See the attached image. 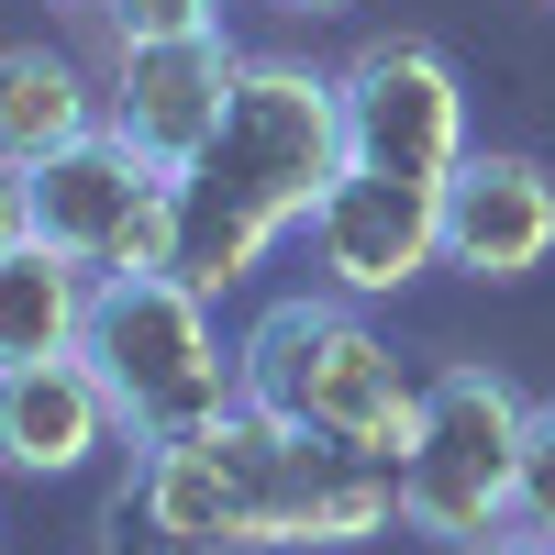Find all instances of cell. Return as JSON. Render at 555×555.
<instances>
[{
  "label": "cell",
  "mask_w": 555,
  "mask_h": 555,
  "mask_svg": "<svg viewBox=\"0 0 555 555\" xmlns=\"http://www.w3.org/2000/svg\"><path fill=\"white\" fill-rule=\"evenodd\" d=\"M101 444H122V423L89 356H44L0 378V478H78Z\"/></svg>",
  "instance_id": "8fae6325"
},
{
  "label": "cell",
  "mask_w": 555,
  "mask_h": 555,
  "mask_svg": "<svg viewBox=\"0 0 555 555\" xmlns=\"http://www.w3.org/2000/svg\"><path fill=\"white\" fill-rule=\"evenodd\" d=\"M78 356L101 366L122 444H145V455L178 444V434H201L211 411L245 400V356L222 345L211 289H190L178 267L101 278V289H89V334H78Z\"/></svg>",
  "instance_id": "277c9868"
},
{
  "label": "cell",
  "mask_w": 555,
  "mask_h": 555,
  "mask_svg": "<svg viewBox=\"0 0 555 555\" xmlns=\"http://www.w3.org/2000/svg\"><path fill=\"white\" fill-rule=\"evenodd\" d=\"M78 133H101V89L78 78V56H56V44H0V156L44 167V156H67Z\"/></svg>",
  "instance_id": "7c38bea8"
},
{
  "label": "cell",
  "mask_w": 555,
  "mask_h": 555,
  "mask_svg": "<svg viewBox=\"0 0 555 555\" xmlns=\"http://www.w3.org/2000/svg\"><path fill=\"white\" fill-rule=\"evenodd\" d=\"M89 289H101V278H78L56 245H12L0 256V378H12V366H44V356H78Z\"/></svg>",
  "instance_id": "4fadbf2b"
},
{
  "label": "cell",
  "mask_w": 555,
  "mask_h": 555,
  "mask_svg": "<svg viewBox=\"0 0 555 555\" xmlns=\"http://www.w3.org/2000/svg\"><path fill=\"white\" fill-rule=\"evenodd\" d=\"M512 533L555 544V400H533V423H522V478H512Z\"/></svg>",
  "instance_id": "5bb4252c"
},
{
  "label": "cell",
  "mask_w": 555,
  "mask_h": 555,
  "mask_svg": "<svg viewBox=\"0 0 555 555\" xmlns=\"http://www.w3.org/2000/svg\"><path fill=\"white\" fill-rule=\"evenodd\" d=\"M234 356H245V400L278 411V423H300V434H322V444H356V455H389V467H400L411 423H423V378H411V356L345 289L267 300Z\"/></svg>",
  "instance_id": "3957f363"
},
{
  "label": "cell",
  "mask_w": 555,
  "mask_h": 555,
  "mask_svg": "<svg viewBox=\"0 0 555 555\" xmlns=\"http://www.w3.org/2000/svg\"><path fill=\"white\" fill-rule=\"evenodd\" d=\"M522 423L533 400L500 378V366L455 356L423 378V423L400 444V522L444 544V555H478L512 533V478H522Z\"/></svg>",
  "instance_id": "5b68a950"
},
{
  "label": "cell",
  "mask_w": 555,
  "mask_h": 555,
  "mask_svg": "<svg viewBox=\"0 0 555 555\" xmlns=\"http://www.w3.org/2000/svg\"><path fill=\"white\" fill-rule=\"evenodd\" d=\"M555 256V167L512 145H467L444 178V267L467 278H533Z\"/></svg>",
  "instance_id": "30bf717a"
},
{
  "label": "cell",
  "mask_w": 555,
  "mask_h": 555,
  "mask_svg": "<svg viewBox=\"0 0 555 555\" xmlns=\"http://www.w3.org/2000/svg\"><path fill=\"white\" fill-rule=\"evenodd\" d=\"M334 178H345L334 67L245 56L234 89H222L211 145L178 167V278H190V289H234V278H256L289 234H311V211H322Z\"/></svg>",
  "instance_id": "7a4b0ae2"
},
{
  "label": "cell",
  "mask_w": 555,
  "mask_h": 555,
  "mask_svg": "<svg viewBox=\"0 0 555 555\" xmlns=\"http://www.w3.org/2000/svg\"><path fill=\"white\" fill-rule=\"evenodd\" d=\"M133 500H145V533H167L178 555H334L400 522V467L234 400L201 434L156 444Z\"/></svg>",
  "instance_id": "6da1fadb"
},
{
  "label": "cell",
  "mask_w": 555,
  "mask_h": 555,
  "mask_svg": "<svg viewBox=\"0 0 555 555\" xmlns=\"http://www.w3.org/2000/svg\"><path fill=\"white\" fill-rule=\"evenodd\" d=\"M234 44L222 34H190V44H122V67L101 89V122L122 133L133 156H156V167H190L211 145V122H222V89H234Z\"/></svg>",
  "instance_id": "9c48e42d"
},
{
  "label": "cell",
  "mask_w": 555,
  "mask_h": 555,
  "mask_svg": "<svg viewBox=\"0 0 555 555\" xmlns=\"http://www.w3.org/2000/svg\"><path fill=\"white\" fill-rule=\"evenodd\" d=\"M34 245H56L78 278H145L178 267V167L133 156L122 133H78L34 167Z\"/></svg>",
  "instance_id": "8992f818"
},
{
  "label": "cell",
  "mask_w": 555,
  "mask_h": 555,
  "mask_svg": "<svg viewBox=\"0 0 555 555\" xmlns=\"http://www.w3.org/2000/svg\"><path fill=\"white\" fill-rule=\"evenodd\" d=\"M67 12H101V0H67Z\"/></svg>",
  "instance_id": "d6986e66"
},
{
  "label": "cell",
  "mask_w": 555,
  "mask_h": 555,
  "mask_svg": "<svg viewBox=\"0 0 555 555\" xmlns=\"http://www.w3.org/2000/svg\"><path fill=\"white\" fill-rule=\"evenodd\" d=\"M311 267L345 300H400L423 267H444V190L389 167H345L311 211Z\"/></svg>",
  "instance_id": "ba28073f"
},
{
  "label": "cell",
  "mask_w": 555,
  "mask_h": 555,
  "mask_svg": "<svg viewBox=\"0 0 555 555\" xmlns=\"http://www.w3.org/2000/svg\"><path fill=\"white\" fill-rule=\"evenodd\" d=\"M122 44H190V34H222V0H101Z\"/></svg>",
  "instance_id": "9a60e30c"
},
{
  "label": "cell",
  "mask_w": 555,
  "mask_h": 555,
  "mask_svg": "<svg viewBox=\"0 0 555 555\" xmlns=\"http://www.w3.org/2000/svg\"><path fill=\"white\" fill-rule=\"evenodd\" d=\"M12 245H34V167L0 156V256H12Z\"/></svg>",
  "instance_id": "2e32d148"
},
{
  "label": "cell",
  "mask_w": 555,
  "mask_h": 555,
  "mask_svg": "<svg viewBox=\"0 0 555 555\" xmlns=\"http://www.w3.org/2000/svg\"><path fill=\"white\" fill-rule=\"evenodd\" d=\"M278 12H345V0H278Z\"/></svg>",
  "instance_id": "ac0fdd59"
},
{
  "label": "cell",
  "mask_w": 555,
  "mask_h": 555,
  "mask_svg": "<svg viewBox=\"0 0 555 555\" xmlns=\"http://www.w3.org/2000/svg\"><path fill=\"white\" fill-rule=\"evenodd\" d=\"M478 555H555V544H533V533H500V544H478Z\"/></svg>",
  "instance_id": "e0dca14e"
},
{
  "label": "cell",
  "mask_w": 555,
  "mask_h": 555,
  "mask_svg": "<svg viewBox=\"0 0 555 555\" xmlns=\"http://www.w3.org/2000/svg\"><path fill=\"white\" fill-rule=\"evenodd\" d=\"M334 101H345V167H389V178L444 190L455 156H467V78L423 34H366L334 67Z\"/></svg>",
  "instance_id": "52a82bcc"
}]
</instances>
